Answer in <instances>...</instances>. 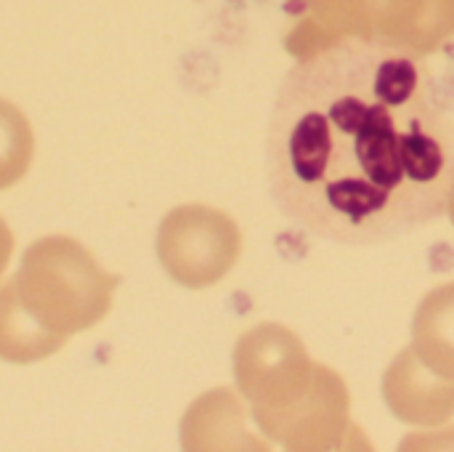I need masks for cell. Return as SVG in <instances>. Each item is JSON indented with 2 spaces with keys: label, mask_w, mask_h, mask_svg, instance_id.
Returning a JSON list of instances; mask_svg holds the SVG:
<instances>
[{
  "label": "cell",
  "mask_w": 454,
  "mask_h": 452,
  "mask_svg": "<svg viewBox=\"0 0 454 452\" xmlns=\"http://www.w3.org/2000/svg\"><path fill=\"white\" fill-rule=\"evenodd\" d=\"M454 93L426 64L338 43L285 75L266 136L269 189L303 232L340 245L404 237L447 213Z\"/></svg>",
  "instance_id": "obj_1"
},
{
  "label": "cell",
  "mask_w": 454,
  "mask_h": 452,
  "mask_svg": "<svg viewBox=\"0 0 454 452\" xmlns=\"http://www.w3.org/2000/svg\"><path fill=\"white\" fill-rule=\"evenodd\" d=\"M13 285L37 322L69 338L109 314L120 277L106 274L77 240L51 234L24 250Z\"/></svg>",
  "instance_id": "obj_2"
},
{
  "label": "cell",
  "mask_w": 454,
  "mask_h": 452,
  "mask_svg": "<svg viewBox=\"0 0 454 452\" xmlns=\"http://www.w3.org/2000/svg\"><path fill=\"white\" fill-rule=\"evenodd\" d=\"M319 362L285 325L263 322L239 336L234 346V378L250 405L253 421L266 426L295 408L314 386Z\"/></svg>",
  "instance_id": "obj_3"
},
{
  "label": "cell",
  "mask_w": 454,
  "mask_h": 452,
  "mask_svg": "<svg viewBox=\"0 0 454 452\" xmlns=\"http://www.w3.org/2000/svg\"><path fill=\"white\" fill-rule=\"evenodd\" d=\"M242 253L237 221L210 205H178L157 229V256L170 280L189 290L221 282Z\"/></svg>",
  "instance_id": "obj_4"
},
{
  "label": "cell",
  "mask_w": 454,
  "mask_h": 452,
  "mask_svg": "<svg viewBox=\"0 0 454 452\" xmlns=\"http://www.w3.org/2000/svg\"><path fill=\"white\" fill-rule=\"evenodd\" d=\"M266 440L285 450L327 452L348 450L351 440H364L351 424V397L346 381L319 362L311 392L287 413L261 426Z\"/></svg>",
  "instance_id": "obj_5"
},
{
  "label": "cell",
  "mask_w": 454,
  "mask_h": 452,
  "mask_svg": "<svg viewBox=\"0 0 454 452\" xmlns=\"http://www.w3.org/2000/svg\"><path fill=\"white\" fill-rule=\"evenodd\" d=\"M454 37V0H362V43L431 56Z\"/></svg>",
  "instance_id": "obj_6"
},
{
  "label": "cell",
  "mask_w": 454,
  "mask_h": 452,
  "mask_svg": "<svg viewBox=\"0 0 454 452\" xmlns=\"http://www.w3.org/2000/svg\"><path fill=\"white\" fill-rule=\"evenodd\" d=\"M383 397L388 410L410 426H442L454 416V381L426 368L412 346L386 370Z\"/></svg>",
  "instance_id": "obj_7"
},
{
  "label": "cell",
  "mask_w": 454,
  "mask_h": 452,
  "mask_svg": "<svg viewBox=\"0 0 454 452\" xmlns=\"http://www.w3.org/2000/svg\"><path fill=\"white\" fill-rule=\"evenodd\" d=\"M186 450H253L266 448L245 429V410L231 389H215L197 400L181 424Z\"/></svg>",
  "instance_id": "obj_8"
},
{
  "label": "cell",
  "mask_w": 454,
  "mask_h": 452,
  "mask_svg": "<svg viewBox=\"0 0 454 452\" xmlns=\"http://www.w3.org/2000/svg\"><path fill=\"white\" fill-rule=\"evenodd\" d=\"M67 344V336L48 330L21 304L13 280L0 285V360L27 365L56 354Z\"/></svg>",
  "instance_id": "obj_9"
},
{
  "label": "cell",
  "mask_w": 454,
  "mask_h": 452,
  "mask_svg": "<svg viewBox=\"0 0 454 452\" xmlns=\"http://www.w3.org/2000/svg\"><path fill=\"white\" fill-rule=\"evenodd\" d=\"M412 352L426 368L454 381V282L420 301L412 317Z\"/></svg>",
  "instance_id": "obj_10"
},
{
  "label": "cell",
  "mask_w": 454,
  "mask_h": 452,
  "mask_svg": "<svg viewBox=\"0 0 454 452\" xmlns=\"http://www.w3.org/2000/svg\"><path fill=\"white\" fill-rule=\"evenodd\" d=\"M35 136L24 112L0 99V189L13 186L24 178L32 165Z\"/></svg>",
  "instance_id": "obj_11"
},
{
  "label": "cell",
  "mask_w": 454,
  "mask_h": 452,
  "mask_svg": "<svg viewBox=\"0 0 454 452\" xmlns=\"http://www.w3.org/2000/svg\"><path fill=\"white\" fill-rule=\"evenodd\" d=\"M11 253H13V234H11L8 224L0 218V274L5 272V266L11 261Z\"/></svg>",
  "instance_id": "obj_12"
},
{
  "label": "cell",
  "mask_w": 454,
  "mask_h": 452,
  "mask_svg": "<svg viewBox=\"0 0 454 452\" xmlns=\"http://www.w3.org/2000/svg\"><path fill=\"white\" fill-rule=\"evenodd\" d=\"M447 210H450V216H452V224H454V189H452V197H450V205H447Z\"/></svg>",
  "instance_id": "obj_13"
}]
</instances>
